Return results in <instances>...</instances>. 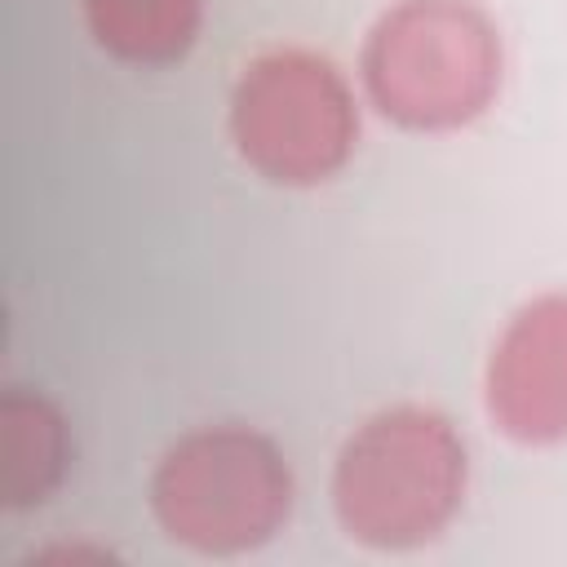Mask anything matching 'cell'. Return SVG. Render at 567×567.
<instances>
[{
  "label": "cell",
  "mask_w": 567,
  "mask_h": 567,
  "mask_svg": "<svg viewBox=\"0 0 567 567\" xmlns=\"http://www.w3.org/2000/svg\"><path fill=\"white\" fill-rule=\"evenodd\" d=\"M487 412L518 443L567 439V292L523 306L487 359Z\"/></svg>",
  "instance_id": "5"
},
{
  "label": "cell",
  "mask_w": 567,
  "mask_h": 567,
  "mask_svg": "<svg viewBox=\"0 0 567 567\" xmlns=\"http://www.w3.org/2000/svg\"><path fill=\"white\" fill-rule=\"evenodd\" d=\"M465 443L434 408L372 412L337 452L332 509L350 540L412 549L434 540L465 501Z\"/></svg>",
  "instance_id": "1"
},
{
  "label": "cell",
  "mask_w": 567,
  "mask_h": 567,
  "mask_svg": "<svg viewBox=\"0 0 567 567\" xmlns=\"http://www.w3.org/2000/svg\"><path fill=\"white\" fill-rule=\"evenodd\" d=\"M377 106L408 128H456L501 84V35L474 0H399L363 44Z\"/></svg>",
  "instance_id": "2"
},
{
  "label": "cell",
  "mask_w": 567,
  "mask_h": 567,
  "mask_svg": "<svg viewBox=\"0 0 567 567\" xmlns=\"http://www.w3.org/2000/svg\"><path fill=\"white\" fill-rule=\"evenodd\" d=\"M159 527L195 554H244L266 545L292 509L284 452L248 425H204L177 439L151 478Z\"/></svg>",
  "instance_id": "3"
},
{
  "label": "cell",
  "mask_w": 567,
  "mask_h": 567,
  "mask_svg": "<svg viewBox=\"0 0 567 567\" xmlns=\"http://www.w3.org/2000/svg\"><path fill=\"white\" fill-rule=\"evenodd\" d=\"M230 137L266 182H328L346 168L359 137L354 93L328 58L310 49H270L235 80Z\"/></svg>",
  "instance_id": "4"
},
{
  "label": "cell",
  "mask_w": 567,
  "mask_h": 567,
  "mask_svg": "<svg viewBox=\"0 0 567 567\" xmlns=\"http://www.w3.org/2000/svg\"><path fill=\"white\" fill-rule=\"evenodd\" d=\"M93 40L133 66L177 62L204 22V0H84Z\"/></svg>",
  "instance_id": "7"
},
{
  "label": "cell",
  "mask_w": 567,
  "mask_h": 567,
  "mask_svg": "<svg viewBox=\"0 0 567 567\" xmlns=\"http://www.w3.org/2000/svg\"><path fill=\"white\" fill-rule=\"evenodd\" d=\"M0 456H4V501L13 509L49 501L71 465V439L62 412L40 394L13 385L0 403Z\"/></svg>",
  "instance_id": "6"
}]
</instances>
